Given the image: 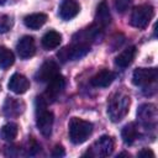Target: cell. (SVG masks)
Wrapping results in <instances>:
<instances>
[{"instance_id":"obj_1","label":"cell","mask_w":158,"mask_h":158,"mask_svg":"<svg viewBox=\"0 0 158 158\" xmlns=\"http://www.w3.org/2000/svg\"><path fill=\"white\" fill-rule=\"evenodd\" d=\"M131 99L125 93H115L107 104V115L112 122L121 121L128 112Z\"/></svg>"},{"instance_id":"obj_2","label":"cell","mask_w":158,"mask_h":158,"mask_svg":"<svg viewBox=\"0 0 158 158\" xmlns=\"http://www.w3.org/2000/svg\"><path fill=\"white\" fill-rule=\"evenodd\" d=\"M93 123L79 117H72L68 125L69 138L74 144L84 143L93 133Z\"/></svg>"},{"instance_id":"obj_3","label":"cell","mask_w":158,"mask_h":158,"mask_svg":"<svg viewBox=\"0 0 158 158\" xmlns=\"http://www.w3.org/2000/svg\"><path fill=\"white\" fill-rule=\"evenodd\" d=\"M46 102L47 101L43 98H37V120H36V123H37L40 132L44 137H48L52 133L54 116H53V112H51L46 109Z\"/></svg>"},{"instance_id":"obj_4","label":"cell","mask_w":158,"mask_h":158,"mask_svg":"<svg viewBox=\"0 0 158 158\" xmlns=\"http://www.w3.org/2000/svg\"><path fill=\"white\" fill-rule=\"evenodd\" d=\"M154 15V9L152 5L142 4L133 9L130 19V23L136 28H144L151 22Z\"/></svg>"},{"instance_id":"obj_5","label":"cell","mask_w":158,"mask_h":158,"mask_svg":"<svg viewBox=\"0 0 158 158\" xmlns=\"http://www.w3.org/2000/svg\"><path fill=\"white\" fill-rule=\"evenodd\" d=\"M89 49H90V44L73 42L70 46H65L64 48H62L57 53V57L63 63H65L68 60H77V59L83 58L89 52Z\"/></svg>"},{"instance_id":"obj_6","label":"cell","mask_w":158,"mask_h":158,"mask_svg":"<svg viewBox=\"0 0 158 158\" xmlns=\"http://www.w3.org/2000/svg\"><path fill=\"white\" fill-rule=\"evenodd\" d=\"M114 147H115V143L112 137L104 135L93 143V146L88 149L86 154L90 157H107L112 153Z\"/></svg>"},{"instance_id":"obj_7","label":"cell","mask_w":158,"mask_h":158,"mask_svg":"<svg viewBox=\"0 0 158 158\" xmlns=\"http://www.w3.org/2000/svg\"><path fill=\"white\" fill-rule=\"evenodd\" d=\"M156 68H137L132 74V83L138 86H146L157 80Z\"/></svg>"},{"instance_id":"obj_8","label":"cell","mask_w":158,"mask_h":158,"mask_svg":"<svg viewBox=\"0 0 158 158\" xmlns=\"http://www.w3.org/2000/svg\"><path fill=\"white\" fill-rule=\"evenodd\" d=\"M57 74H59V67H58L57 62H54L52 59H48V60L42 63L40 69L36 72L35 78H36L37 81H41V83L47 81L48 83Z\"/></svg>"},{"instance_id":"obj_9","label":"cell","mask_w":158,"mask_h":158,"mask_svg":"<svg viewBox=\"0 0 158 158\" xmlns=\"http://www.w3.org/2000/svg\"><path fill=\"white\" fill-rule=\"evenodd\" d=\"M64 85H65V80H64L63 75L57 74L56 77H53L48 81L47 89L44 91V95H43L44 96V100L46 101H54L60 95V93L63 91Z\"/></svg>"},{"instance_id":"obj_10","label":"cell","mask_w":158,"mask_h":158,"mask_svg":"<svg viewBox=\"0 0 158 158\" xmlns=\"http://www.w3.org/2000/svg\"><path fill=\"white\" fill-rule=\"evenodd\" d=\"M16 49H17V54L20 56V58L22 59L31 58L36 52V44H35L33 37L23 36L22 38H20L17 42Z\"/></svg>"},{"instance_id":"obj_11","label":"cell","mask_w":158,"mask_h":158,"mask_svg":"<svg viewBox=\"0 0 158 158\" xmlns=\"http://www.w3.org/2000/svg\"><path fill=\"white\" fill-rule=\"evenodd\" d=\"M7 88L12 93L20 95V94L26 93L30 89V81L25 75H22L20 73H15V74L11 75L10 80L7 83Z\"/></svg>"},{"instance_id":"obj_12","label":"cell","mask_w":158,"mask_h":158,"mask_svg":"<svg viewBox=\"0 0 158 158\" xmlns=\"http://www.w3.org/2000/svg\"><path fill=\"white\" fill-rule=\"evenodd\" d=\"M79 10H80V5L77 0H63L59 6V16L63 20L68 21L75 17L79 14Z\"/></svg>"},{"instance_id":"obj_13","label":"cell","mask_w":158,"mask_h":158,"mask_svg":"<svg viewBox=\"0 0 158 158\" xmlns=\"http://www.w3.org/2000/svg\"><path fill=\"white\" fill-rule=\"evenodd\" d=\"M111 22V14L109 10V6L105 1H101L96 9V14H95V26H98L99 28H105L106 26H109Z\"/></svg>"},{"instance_id":"obj_14","label":"cell","mask_w":158,"mask_h":158,"mask_svg":"<svg viewBox=\"0 0 158 158\" xmlns=\"http://www.w3.org/2000/svg\"><path fill=\"white\" fill-rule=\"evenodd\" d=\"M114 79H115V73L112 70L102 69L90 79V84L95 88H106L114 81Z\"/></svg>"},{"instance_id":"obj_15","label":"cell","mask_w":158,"mask_h":158,"mask_svg":"<svg viewBox=\"0 0 158 158\" xmlns=\"http://www.w3.org/2000/svg\"><path fill=\"white\" fill-rule=\"evenodd\" d=\"M137 116L144 125L154 123L157 118V109L153 104H143L138 107Z\"/></svg>"},{"instance_id":"obj_16","label":"cell","mask_w":158,"mask_h":158,"mask_svg":"<svg viewBox=\"0 0 158 158\" xmlns=\"http://www.w3.org/2000/svg\"><path fill=\"white\" fill-rule=\"evenodd\" d=\"M135 57H136V47L135 46L127 47L115 58V65L120 69H125L133 62Z\"/></svg>"},{"instance_id":"obj_17","label":"cell","mask_w":158,"mask_h":158,"mask_svg":"<svg viewBox=\"0 0 158 158\" xmlns=\"http://www.w3.org/2000/svg\"><path fill=\"white\" fill-rule=\"evenodd\" d=\"M60 41H62V35L59 32H57V31L51 30V31H48V32H46L43 35L41 42H42L43 48H46V49H54V48H57L59 46Z\"/></svg>"},{"instance_id":"obj_18","label":"cell","mask_w":158,"mask_h":158,"mask_svg":"<svg viewBox=\"0 0 158 158\" xmlns=\"http://www.w3.org/2000/svg\"><path fill=\"white\" fill-rule=\"evenodd\" d=\"M47 21V15L42 14V12H36V14H31L27 15L23 19V22L26 25V27L31 28V30H38L40 27H42Z\"/></svg>"},{"instance_id":"obj_19","label":"cell","mask_w":158,"mask_h":158,"mask_svg":"<svg viewBox=\"0 0 158 158\" xmlns=\"http://www.w3.org/2000/svg\"><path fill=\"white\" fill-rule=\"evenodd\" d=\"M23 111V102L15 100L12 98H7L4 104V112L6 116H17Z\"/></svg>"},{"instance_id":"obj_20","label":"cell","mask_w":158,"mask_h":158,"mask_svg":"<svg viewBox=\"0 0 158 158\" xmlns=\"http://www.w3.org/2000/svg\"><path fill=\"white\" fill-rule=\"evenodd\" d=\"M121 137H122V139H123V142L126 144H132L138 137V127H137V125L135 122L127 123L121 131Z\"/></svg>"},{"instance_id":"obj_21","label":"cell","mask_w":158,"mask_h":158,"mask_svg":"<svg viewBox=\"0 0 158 158\" xmlns=\"http://www.w3.org/2000/svg\"><path fill=\"white\" fill-rule=\"evenodd\" d=\"M15 62V56L9 48L0 46V69L10 68Z\"/></svg>"},{"instance_id":"obj_22","label":"cell","mask_w":158,"mask_h":158,"mask_svg":"<svg viewBox=\"0 0 158 158\" xmlns=\"http://www.w3.org/2000/svg\"><path fill=\"white\" fill-rule=\"evenodd\" d=\"M19 133V127L16 123H6L1 127V131H0V137L5 141H14L16 138Z\"/></svg>"},{"instance_id":"obj_23","label":"cell","mask_w":158,"mask_h":158,"mask_svg":"<svg viewBox=\"0 0 158 158\" xmlns=\"http://www.w3.org/2000/svg\"><path fill=\"white\" fill-rule=\"evenodd\" d=\"M114 2H115L116 11L120 12V14H123L130 9V6L132 4V0H114Z\"/></svg>"},{"instance_id":"obj_24","label":"cell","mask_w":158,"mask_h":158,"mask_svg":"<svg viewBox=\"0 0 158 158\" xmlns=\"http://www.w3.org/2000/svg\"><path fill=\"white\" fill-rule=\"evenodd\" d=\"M11 19L9 16H1L0 17V33H5L11 28Z\"/></svg>"},{"instance_id":"obj_25","label":"cell","mask_w":158,"mask_h":158,"mask_svg":"<svg viewBox=\"0 0 158 158\" xmlns=\"http://www.w3.org/2000/svg\"><path fill=\"white\" fill-rule=\"evenodd\" d=\"M64 154H65L64 148H63L62 146H59V144H57V146L52 149V157H63Z\"/></svg>"},{"instance_id":"obj_26","label":"cell","mask_w":158,"mask_h":158,"mask_svg":"<svg viewBox=\"0 0 158 158\" xmlns=\"http://www.w3.org/2000/svg\"><path fill=\"white\" fill-rule=\"evenodd\" d=\"M138 157H151V158H153L154 153L151 149H148V148H143L142 151L138 152Z\"/></svg>"},{"instance_id":"obj_27","label":"cell","mask_w":158,"mask_h":158,"mask_svg":"<svg viewBox=\"0 0 158 158\" xmlns=\"http://www.w3.org/2000/svg\"><path fill=\"white\" fill-rule=\"evenodd\" d=\"M6 1H7V0H0V5H4Z\"/></svg>"}]
</instances>
